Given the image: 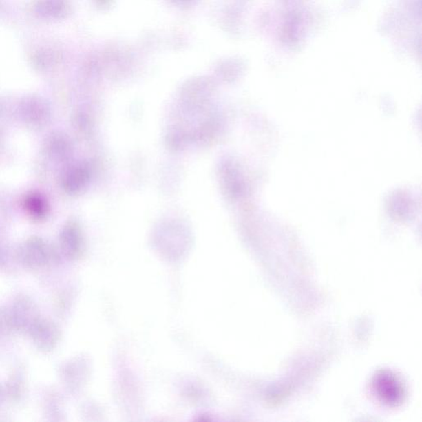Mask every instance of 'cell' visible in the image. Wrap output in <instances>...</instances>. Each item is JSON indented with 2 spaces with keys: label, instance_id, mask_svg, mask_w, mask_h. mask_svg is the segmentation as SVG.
<instances>
[{
  "label": "cell",
  "instance_id": "cell-1",
  "mask_svg": "<svg viewBox=\"0 0 422 422\" xmlns=\"http://www.w3.org/2000/svg\"><path fill=\"white\" fill-rule=\"evenodd\" d=\"M374 390L380 400L390 406H398L403 402L405 390L403 383L391 372H380L375 376Z\"/></svg>",
  "mask_w": 422,
  "mask_h": 422
}]
</instances>
